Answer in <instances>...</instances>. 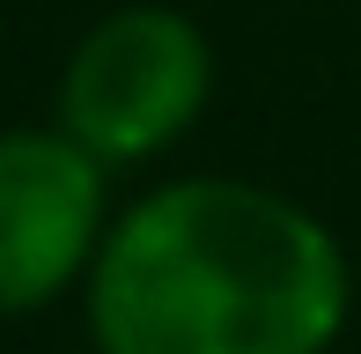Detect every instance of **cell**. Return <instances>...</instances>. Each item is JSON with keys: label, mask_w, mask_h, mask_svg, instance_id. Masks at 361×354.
Segmentation results:
<instances>
[{"label": "cell", "mask_w": 361, "mask_h": 354, "mask_svg": "<svg viewBox=\"0 0 361 354\" xmlns=\"http://www.w3.org/2000/svg\"><path fill=\"white\" fill-rule=\"evenodd\" d=\"M207 89H214V52L192 15L118 8L74 44L59 111L67 140H81L96 163H140L207 111Z\"/></svg>", "instance_id": "cell-2"}, {"label": "cell", "mask_w": 361, "mask_h": 354, "mask_svg": "<svg viewBox=\"0 0 361 354\" xmlns=\"http://www.w3.org/2000/svg\"><path fill=\"white\" fill-rule=\"evenodd\" d=\"M104 236V163L67 133H0V317L37 310Z\"/></svg>", "instance_id": "cell-3"}, {"label": "cell", "mask_w": 361, "mask_h": 354, "mask_svg": "<svg viewBox=\"0 0 361 354\" xmlns=\"http://www.w3.org/2000/svg\"><path fill=\"white\" fill-rule=\"evenodd\" d=\"M347 259L295 200L236 177L147 192L89 266L104 354H324L347 325Z\"/></svg>", "instance_id": "cell-1"}]
</instances>
